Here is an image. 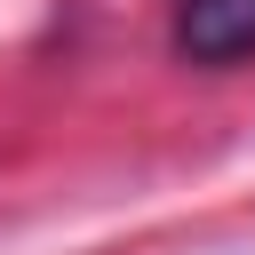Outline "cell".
Masks as SVG:
<instances>
[{"label":"cell","instance_id":"1","mask_svg":"<svg viewBox=\"0 0 255 255\" xmlns=\"http://www.w3.org/2000/svg\"><path fill=\"white\" fill-rule=\"evenodd\" d=\"M175 48L191 64H239V56H255V0H183L175 8Z\"/></svg>","mask_w":255,"mask_h":255}]
</instances>
